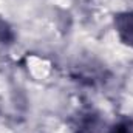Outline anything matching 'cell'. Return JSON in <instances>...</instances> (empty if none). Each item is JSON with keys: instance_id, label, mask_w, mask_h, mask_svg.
<instances>
[{"instance_id": "6da1fadb", "label": "cell", "mask_w": 133, "mask_h": 133, "mask_svg": "<svg viewBox=\"0 0 133 133\" xmlns=\"http://www.w3.org/2000/svg\"><path fill=\"white\" fill-rule=\"evenodd\" d=\"M115 30L121 42L133 48V11L121 12L115 16Z\"/></svg>"}, {"instance_id": "7a4b0ae2", "label": "cell", "mask_w": 133, "mask_h": 133, "mask_svg": "<svg viewBox=\"0 0 133 133\" xmlns=\"http://www.w3.org/2000/svg\"><path fill=\"white\" fill-rule=\"evenodd\" d=\"M12 40H14V33L11 26L3 19H0V43L8 45V43H12Z\"/></svg>"}, {"instance_id": "3957f363", "label": "cell", "mask_w": 133, "mask_h": 133, "mask_svg": "<svg viewBox=\"0 0 133 133\" xmlns=\"http://www.w3.org/2000/svg\"><path fill=\"white\" fill-rule=\"evenodd\" d=\"M107 133H133V119H129V118L121 119Z\"/></svg>"}]
</instances>
